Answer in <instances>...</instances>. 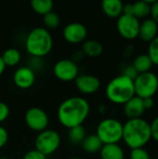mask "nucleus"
Instances as JSON below:
<instances>
[{
	"label": "nucleus",
	"mask_w": 158,
	"mask_h": 159,
	"mask_svg": "<svg viewBox=\"0 0 158 159\" xmlns=\"http://www.w3.org/2000/svg\"><path fill=\"white\" fill-rule=\"evenodd\" d=\"M70 159H83V158H80V157H72V158Z\"/></svg>",
	"instance_id": "obj_37"
},
{
	"label": "nucleus",
	"mask_w": 158,
	"mask_h": 159,
	"mask_svg": "<svg viewBox=\"0 0 158 159\" xmlns=\"http://www.w3.org/2000/svg\"><path fill=\"white\" fill-rule=\"evenodd\" d=\"M90 113L89 102L83 97L73 96L64 100L57 111L59 122L66 129L82 126Z\"/></svg>",
	"instance_id": "obj_1"
},
{
	"label": "nucleus",
	"mask_w": 158,
	"mask_h": 159,
	"mask_svg": "<svg viewBox=\"0 0 158 159\" xmlns=\"http://www.w3.org/2000/svg\"><path fill=\"white\" fill-rule=\"evenodd\" d=\"M145 111L142 99L134 96L124 104V113L129 119L141 118Z\"/></svg>",
	"instance_id": "obj_14"
},
{
	"label": "nucleus",
	"mask_w": 158,
	"mask_h": 159,
	"mask_svg": "<svg viewBox=\"0 0 158 159\" xmlns=\"http://www.w3.org/2000/svg\"><path fill=\"white\" fill-rule=\"evenodd\" d=\"M9 107L6 102H0V124L5 122L9 116Z\"/></svg>",
	"instance_id": "obj_29"
},
{
	"label": "nucleus",
	"mask_w": 158,
	"mask_h": 159,
	"mask_svg": "<svg viewBox=\"0 0 158 159\" xmlns=\"http://www.w3.org/2000/svg\"><path fill=\"white\" fill-rule=\"evenodd\" d=\"M107 99L115 104H125L135 96L133 80L124 75L113 78L106 86Z\"/></svg>",
	"instance_id": "obj_4"
},
{
	"label": "nucleus",
	"mask_w": 158,
	"mask_h": 159,
	"mask_svg": "<svg viewBox=\"0 0 158 159\" xmlns=\"http://www.w3.org/2000/svg\"><path fill=\"white\" fill-rule=\"evenodd\" d=\"M153 65L154 64L147 54H141V55L137 56L132 63V66L135 68V70L138 72V74H143V73L150 72Z\"/></svg>",
	"instance_id": "obj_22"
},
{
	"label": "nucleus",
	"mask_w": 158,
	"mask_h": 159,
	"mask_svg": "<svg viewBox=\"0 0 158 159\" xmlns=\"http://www.w3.org/2000/svg\"><path fill=\"white\" fill-rule=\"evenodd\" d=\"M61 135L54 129H47L38 133L34 140V149L47 157L54 154L61 145Z\"/></svg>",
	"instance_id": "obj_7"
},
{
	"label": "nucleus",
	"mask_w": 158,
	"mask_h": 159,
	"mask_svg": "<svg viewBox=\"0 0 158 159\" xmlns=\"http://www.w3.org/2000/svg\"><path fill=\"white\" fill-rule=\"evenodd\" d=\"M122 75H126L127 77H129V78L134 80V79L138 76L139 74H138V72L135 70V68H134V67L132 66V64H131V65L127 66V67L124 69V72H123Z\"/></svg>",
	"instance_id": "obj_32"
},
{
	"label": "nucleus",
	"mask_w": 158,
	"mask_h": 159,
	"mask_svg": "<svg viewBox=\"0 0 158 159\" xmlns=\"http://www.w3.org/2000/svg\"><path fill=\"white\" fill-rule=\"evenodd\" d=\"M53 3L50 0H33L31 1V7L33 10L42 16H45L53 9Z\"/></svg>",
	"instance_id": "obj_23"
},
{
	"label": "nucleus",
	"mask_w": 158,
	"mask_h": 159,
	"mask_svg": "<svg viewBox=\"0 0 158 159\" xmlns=\"http://www.w3.org/2000/svg\"><path fill=\"white\" fill-rule=\"evenodd\" d=\"M150 129L152 139H154L156 143H158V116L152 121V123L150 124Z\"/></svg>",
	"instance_id": "obj_31"
},
{
	"label": "nucleus",
	"mask_w": 158,
	"mask_h": 159,
	"mask_svg": "<svg viewBox=\"0 0 158 159\" xmlns=\"http://www.w3.org/2000/svg\"><path fill=\"white\" fill-rule=\"evenodd\" d=\"M154 1H139L131 4V15L138 20L146 18L150 15L151 5Z\"/></svg>",
	"instance_id": "obj_19"
},
{
	"label": "nucleus",
	"mask_w": 158,
	"mask_h": 159,
	"mask_svg": "<svg viewBox=\"0 0 158 159\" xmlns=\"http://www.w3.org/2000/svg\"><path fill=\"white\" fill-rule=\"evenodd\" d=\"M24 121L27 127L36 132L46 130L49 124L47 114L39 107L29 108L24 116Z\"/></svg>",
	"instance_id": "obj_9"
},
{
	"label": "nucleus",
	"mask_w": 158,
	"mask_h": 159,
	"mask_svg": "<svg viewBox=\"0 0 158 159\" xmlns=\"http://www.w3.org/2000/svg\"><path fill=\"white\" fill-rule=\"evenodd\" d=\"M140 23V20L133 15L123 13L117 19L116 29L123 38L127 40H133L139 36Z\"/></svg>",
	"instance_id": "obj_8"
},
{
	"label": "nucleus",
	"mask_w": 158,
	"mask_h": 159,
	"mask_svg": "<svg viewBox=\"0 0 158 159\" xmlns=\"http://www.w3.org/2000/svg\"><path fill=\"white\" fill-rule=\"evenodd\" d=\"M100 156L102 159H124L125 153L122 147L118 143L114 144H103Z\"/></svg>",
	"instance_id": "obj_17"
},
{
	"label": "nucleus",
	"mask_w": 158,
	"mask_h": 159,
	"mask_svg": "<svg viewBox=\"0 0 158 159\" xmlns=\"http://www.w3.org/2000/svg\"><path fill=\"white\" fill-rule=\"evenodd\" d=\"M135 96L141 99L153 98L158 90V77L153 72L139 74L133 80Z\"/></svg>",
	"instance_id": "obj_6"
},
{
	"label": "nucleus",
	"mask_w": 158,
	"mask_h": 159,
	"mask_svg": "<svg viewBox=\"0 0 158 159\" xmlns=\"http://www.w3.org/2000/svg\"><path fill=\"white\" fill-rule=\"evenodd\" d=\"M74 83L78 91L86 95L96 93L101 87L100 79L93 75H88V74L79 75L75 78Z\"/></svg>",
	"instance_id": "obj_12"
},
{
	"label": "nucleus",
	"mask_w": 158,
	"mask_h": 159,
	"mask_svg": "<svg viewBox=\"0 0 158 159\" xmlns=\"http://www.w3.org/2000/svg\"><path fill=\"white\" fill-rule=\"evenodd\" d=\"M13 82L19 89H30L35 82V73L28 66L20 67L13 74Z\"/></svg>",
	"instance_id": "obj_13"
},
{
	"label": "nucleus",
	"mask_w": 158,
	"mask_h": 159,
	"mask_svg": "<svg viewBox=\"0 0 158 159\" xmlns=\"http://www.w3.org/2000/svg\"><path fill=\"white\" fill-rule=\"evenodd\" d=\"M96 135L102 144L118 143L123 137V124L115 118H105L99 123Z\"/></svg>",
	"instance_id": "obj_5"
},
{
	"label": "nucleus",
	"mask_w": 158,
	"mask_h": 159,
	"mask_svg": "<svg viewBox=\"0 0 158 159\" xmlns=\"http://www.w3.org/2000/svg\"><path fill=\"white\" fill-rule=\"evenodd\" d=\"M143 101V105H144V108L145 110L147 109H151L154 107L155 105V101L153 98H146V99H142Z\"/></svg>",
	"instance_id": "obj_35"
},
{
	"label": "nucleus",
	"mask_w": 158,
	"mask_h": 159,
	"mask_svg": "<svg viewBox=\"0 0 158 159\" xmlns=\"http://www.w3.org/2000/svg\"><path fill=\"white\" fill-rule=\"evenodd\" d=\"M62 36L70 44L84 43L88 36V29L83 23L71 22L63 28Z\"/></svg>",
	"instance_id": "obj_11"
},
{
	"label": "nucleus",
	"mask_w": 158,
	"mask_h": 159,
	"mask_svg": "<svg viewBox=\"0 0 158 159\" xmlns=\"http://www.w3.org/2000/svg\"><path fill=\"white\" fill-rule=\"evenodd\" d=\"M150 16L151 19L158 24V1H154L152 3L151 9H150Z\"/></svg>",
	"instance_id": "obj_34"
},
{
	"label": "nucleus",
	"mask_w": 158,
	"mask_h": 159,
	"mask_svg": "<svg viewBox=\"0 0 158 159\" xmlns=\"http://www.w3.org/2000/svg\"><path fill=\"white\" fill-rule=\"evenodd\" d=\"M147 55L151 59L154 65H158V36L149 43Z\"/></svg>",
	"instance_id": "obj_26"
},
{
	"label": "nucleus",
	"mask_w": 158,
	"mask_h": 159,
	"mask_svg": "<svg viewBox=\"0 0 158 159\" xmlns=\"http://www.w3.org/2000/svg\"><path fill=\"white\" fill-rule=\"evenodd\" d=\"M0 159H9V158H7V157H0Z\"/></svg>",
	"instance_id": "obj_38"
},
{
	"label": "nucleus",
	"mask_w": 158,
	"mask_h": 159,
	"mask_svg": "<svg viewBox=\"0 0 158 159\" xmlns=\"http://www.w3.org/2000/svg\"><path fill=\"white\" fill-rule=\"evenodd\" d=\"M81 145L85 152L88 154H95L101 151L103 144L96 134H90L86 136Z\"/></svg>",
	"instance_id": "obj_18"
},
{
	"label": "nucleus",
	"mask_w": 158,
	"mask_h": 159,
	"mask_svg": "<svg viewBox=\"0 0 158 159\" xmlns=\"http://www.w3.org/2000/svg\"><path fill=\"white\" fill-rule=\"evenodd\" d=\"M6 66L13 67L20 63L21 60V54L19 49L15 48H9L6 49L1 55Z\"/></svg>",
	"instance_id": "obj_20"
},
{
	"label": "nucleus",
	"mask_w": 158,
	"mask_h": 159,
	"mask_svg": "<svg viewBox=\"0 0 158 159\" xmlns=\"http://www.w3.org/2000/svg\"><path fill=\"white\" fill-rule=\"evenodd\" d=\"M43 23H44L45 28L47 29L48 31L54 30L57 27H59L61 23L60 16L52 10L48 12L47 14H46L45 16H43Z\"/></svg>",
	"instance_id": "obj_25"
},
{
	"label": "nucleus",
	"mask_w": 158,
	"mask_h": 159,
	"mask_svg": "<svg viewBox=\"0 0 158 159\" xmlns=\"http://www.w3.org/2000/svg\"><path fill=\"white\" fill-rule=\"evenodd\" d=\"M130 159H150L149 153L143 148H136L131 149L129 154Z\"/></svg>",
	"instance_id": "obj_27"
},
{
	"label": "nucleus",
	"mask_w": 158,
	"mask_h": 159,
	"mask_svg": "<svg viewBox=\"0 0 158 159\" xmlns=\"http://www.w3.org/2000/svg\"><path fill=\"white\" fill-rule=\"evenodd\" d=\"M53 48V37L45 27L32 29L25 38V49L31 57L43 59Z\"/></svg>",
	"instance_id": "obj_3"
},
{
	"label": "nucleus",
	"mask_w": 158,
	"mask_h": 159,
	"mask_svg": "<svg viewBox=\"0 0 158 159\" xmlns=\"http://www.w3.org/2000/svg\"><path fill=\"white\" fill-rule=\"evenodd\" d=\"M124 4L120 0H103L102 9L103 13L112 19H118L123 14Z\"/></svg>",
	"instance_id": "obj_16"
},
{
	"label": "nucleus",
	"mask_w": 158,
	"mask_h": 159,
	"mask_svg": "<svg viewBox=\"0 0 158 159\" xmlns=\"http://www.w3.org/2000/svg\"><path fill=\"white\" fill-rule=\"evenodd\" d=\"M43 60L41 58H35V57H32L28 62V67L30 69H32L34 73L37 70H41L43 68Z\"/></svg>",
	"instance_id": "obj_28"
},
{
	"label": "nucleus",
	"mask_w": 158,
	"mask_h": 159,
	"mask_svg": "<svg viewBox=\"0 0 158 159\" xmlns=\"http://www.w3.org/2000/svg\"><path fill=\"white\" fill-rule=\"evenodd\" d=\"M22 159H47V157L44 156L43 154H41L40 152H38L35 149L30 150L28 151L24 156Z\"/></svg>",
	"instance_id": "obj_30"
},
{
	"label": "nucleus",
	"mask_w": 158,
	"mask_h": 159,
	"mask_svg": "<svg viewBox=\"0 0 158 159\" xmlns=\"http://www.w3.org/2000/svg\"><path fill=\"white\" fill-rule=\"evenodd\" d=\"M6 65H5V63H4V61H3V59H2V57H1V55H0V76L3 75V73L5 72V69H6Z\"/></svg>",
	"instance_id": "obj_36"
},
{
	"label": "nucleus",
	"mask_w": 158,
	"mask_h": 159,
	"mask_svg": "<svg viewBox=\"0 0 158 159\" xmlns=\"http://www.w3.org/2000/svg\"><path fill=\"white\" fill-rule=\"evenodd\" d=\"M7 141H8V132H7V130L4 127L0 126V149L3 148L7 144Z\"/></svg>",
	"instance_id": "obj_33"
},
{
	"label": "nucleus",
	"mask_w": 158,
	"mask_h": 159,
	"mask_svg": "<svg viewBox=\"0 0 158 159\" xmlns=\"http://www.w3.org/2000/svg\"><path fill=\"white\" fill-rule=\"evenodd\" d=\"M103 51L102 45L96 40H86L82 46V53L88 57H98Z\"/></svg>",
	"instance_id": "obj_21"
},
{
	"label": "nucleus",
	"mask_w": 158,
	"mask_h": 159,
	"mask_svg": "<svg viewBox=\"0 0 158 159\" xmlns=\"http://www.w3.org/2000/svg\"><path fill=\"white\" fill-rule=\"evenodd\" d=\"M87 136V131L82 126H77L72 129H69L68 139L72 144H81L84 139Z\"/></svg>",
	"instance_id": "obj_24"
},
{
	"label": "nucleus",
	"mask_w": 158,
	"mask_h": 159,
	"mask_svg": "<svg viewBox=\"0 0 158 159\" xmlns=\"http://www.w3.org/2000/svg\"><path fill=\"white\" fill-rule=\"evenodd\" d=\"M158 24L151 18L144 20L140 23L139 36L144 42H151L154 38L157 36Z\"/></svg>",
	"instance_id": "obj_15"
},
{
	"label": "nucleus",
	"mask_w": 158,
	"mask_h": 159,
	"mask_svg": "<svg viewBox=\"0 0 158 159\" xmlns=\"http://www.w3.org/2000/svg\"><path fill=\"white\" fill-rule=\"evenodd\" d=\"M53 74L61 81L71 82L79 75V67L73 60L62 59L54 64Z\"/></svg>",
	"instance_id": "obj_10"
},
{
	"label": "nucleus",
	"mask_w": 158,
	"mask_h": 159,
	"mask_svg": "<svg viewBox=\"0 0 158 159\" xmlns=\"http://www.w3.org/2000/svg\"><path fill=\"white\" fill-rule=\"evenodd\" d=\"M151 139L150 124L144 119H129L123 125L122 140L130 149L143 148Z\"/></svg>",
	"instance_id": "obj_2"
}]
</instances>
